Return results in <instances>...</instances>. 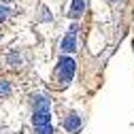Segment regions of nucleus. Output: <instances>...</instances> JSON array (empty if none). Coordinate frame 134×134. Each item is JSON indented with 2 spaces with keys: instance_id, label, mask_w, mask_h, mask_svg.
I'll return each instance as SVG.
<instances>
[{
  "instance_id": "f257e3e1",
  "label": "nucleus",
  "mask_w": 134,
  "mask_h": 134,
  "mask_svg": "<svg viewBox=\"0 0 134 134\" xmlns=\"http://www.w3.org/2000/svg\"><path fill=\"white\" fill-rule=\"evenodd\" d=\"M75 68H77L75 60L68 58V55H62L60 62H58V66H55V72H53V77H55V87L62 90V87L68 85V83L72 81V77H75Z\"/></svg>"
},
{
  "instance_id": "f03ea898",
  "label": "nucleus",
  "mask_w": 134,
  "mask_h": 134,
  "mask_svg": "<svg viewBox=\"0 0 134 134\" xmlns=\"http://www.w3.org/2000/svg\"><path fill=\"white\" fill-rule=\"evenodd\" d=\"M32 128H34V134H53L51 113H36V111H32Z\"/></svg>"
},
{
  "instance_id": "7ed1b4c3",
  "label": "nucleus",
  "mask_w": 134,
  "mask_h": 134,
  "mask_svg": "<svg viewBox=\"0 0 134 134\" xmlns=\"http://www.w3.org/2000/svg\"><path fill=\"white\" fill-rule=\"evenodd\" d=\"M30 104H32V111H36V113H51V100L45 94H32Z\"/></svg>"
},
{
  "instance_id": "20e7f679",
  "label": "nucleus",
  "mask_w": 134,
  "mask_h": 134,
  "mask_svg": "<svg viewBox=\"0 0 134 134\" xmlns=\"http://www.w3.org/2000/svg\"><path fill=\"white\" fill-rule=\"evenodd\" d=\"M64 130L68 132V134H75V132L81 130V117H79V113H68V115H66Z\"/></svg>"
},
{
  "instance_id": "39448f33",
  "label": "nucleus",
  "mask_w": 134,
  "mask_h": 134,
  "mask_svg": "<svg viewBox=\"0 0 134 134\" xmlns=\"http://www.w3.org/2000/svg\"><path fill=\"white\" fill-rule=\"evenodd\" d=\"M75 47H77V41H75V28H70V32L64 36V41H62V45H60V51H62L64 55H68V53L75 51Z\"/></svg>"
},
{
  "instance_id": "423d86ee",
  "label": "nucleus",
  "mask_w": 134,
  "mask_h": 134,
  "mask_svg": "<svg viewBox=\"0 0 134 134\" xmlns=\"http://www.w3.org/2000/svg\"><path fill=\"white\" fill-rule=\"evenodd\" d=\"M83 11H85V0H72L68 15H70L72 19H77V17H81V15H83Z\"/></svg>"
},
{
  "instance_id": "0eeeda50",
  "label": "nucleus",
  "mask_w": 134,
  "mask_h": 134,
  "mask_svg": "<svg viewBox=\"0 0 134 134\" xmlns=\"http://www.w3.org/2000/svg\"><path fill=\"white\" fill-rule=\"evenodd\" d=\"M19 55H17V51H11L9 53V66H11V68H17V64H19Z\"/></svg>"
},
{
  "instance_id": "6e6552de",
  "label": "nucleus",
  "mask_w": 134,
  "mask_h": 134,
  "mask_svg": "<svg viewBox=\"0 0 134 134\" xmlns=\"http://www.w3.org/2000/svg\"><path fill=\"white\" fill-rule=\"evenodd\" d=\"M11 92V85H9V81L7 79H0V94H2V96H7Z\"/></svg>"
},
{
  "instance_id": "1a4fd4ad",
  "label": "nucleus",
  "mask_w": 134,
  "mask_h": 134,
  "mask_svg": "<svg viewBox=\"0 0 134 134\" xmlns=\"http://www.w3.org/2000/svg\"><path fill=\"white\" fill-rule=\"evenodd\" d=\"M7 17H9V9L4 4H0V21H4Z\"/></svg>"
},
{
  "instance_id": "9d476101",
  "label": "nucleus",
  "mask_w": 134,
  "mask_h": 134,
  "mask_svg": "<svg viewBox=\"0 0 134 134\" xmlns=\"http://www.w3.org/2000/svg\"><path fill=\"white\" fill-rule=\"evenodd\" d=\"M107 2H109V4H115V2H119V0H107Z\"/></svg>"
}]
</instances>
